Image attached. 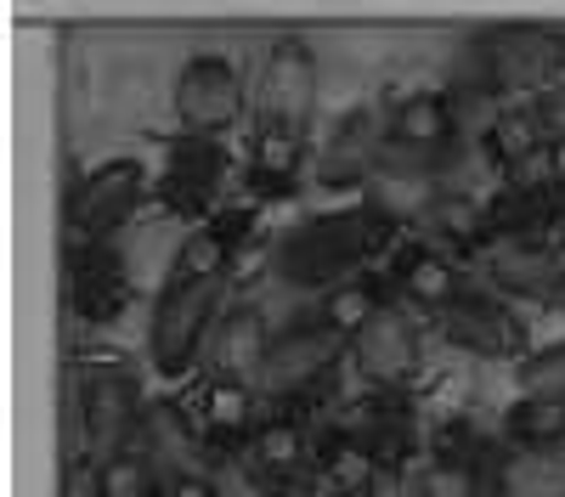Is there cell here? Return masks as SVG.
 <instances>
[{
    "instance_id": "28",
    "label": "cell",
    "mask_w": 565,
    "mask_h": 497,
    "mask_svg": "<svg viewBox=\"0 0 565 497\" xmlns=\"http://www.w3.org/2000/svg\"><path fill=\"white\" fill-rule=\"evenodd\" d=\"M514 452H559L565 446V401H532L521 396L503 419Z\"/></svg>"
},
{
    "instance_id": "31",
    "label": "cell",
    "mask_w": 565,
    "mask_h": 497,
    "mask_svg": "<svg viewBox=\"0 0 565 497\" xmlns=\"http://www.w3.org/2000/svg\"><path fill=\"white\" fill-rule=\"evenodd\" d=\"M526 108H532V119H537V130H543V142H548V148H565V85L532 97Z\"/></svg>"
},
{
    "instance_id": "4",
    "label": "cell",
    "mask_w": 565,
    "mask_h": 497,
    "mask_svg": "<svg viewBox=\"0 0 565 497\" xmlns=\"http://www.w3.org/2000/svg\"><path fill=\"white\" fill-rule=\"evenodd\" d=\"M221 283L226 278H210V283H170L159 289V305H153V339H148V356L164 379H175L193 350L204 345V334L221 323Z\"/></svg>"
},
{
    "instance_id": "24",
    "label": "cell",
    "mask_w": 565,
    "mask_h": 497,
    "mask_svg": "<svg viewBox=\"0 0 565 497\" xmlns=\"http://www.w3.org/2000/svg\"><path fill=\"white\" fill-rule=\"evenodd\" d=\"M373 480H380V464H373V452L356 435L340 430L317 446V491L322 497H367Z\"/></svg>"
},
{
    "instance_id": "13",
    "label": "cell",
    "mask_w": 565,
    "mask_h": 497,
    "mask_svg": "<svg viewBox=\"0 0 565 497\" xmlns=\"http://www.w3.org/2000/svg\"><path fill=\"white\" fill-rule=\"evenodd\" d=\"M125 300H130L125 260H119L108 244L74 249V260H68V305H74L79 323H90V328L114 323V316L125 311Z\"/></svg>"
},
{
    "instance_id": "26",
    "label": "cell",
    "mask_w": 565,
    "mask_h": 497,
    "mask_svg": "<svg viewBox=\"0 0 565 497\" xmlns=\"http://www.w3.org/2000/svg\"><path fill=\"white\" fill-rule=\"evenodd\" d=\"M487 159L503 170V181L509 175H521L532 159H543V153H554L548 142H543V130H537V119H532V108H503L498 114V125L487 130Z\"/></svg>"
},
{
    "instance_id": "5",
    "label": "cell",
    "mask_w": 565,
    "mask_h": 497,
    "mask_svg": "<svg viewBox=\"0 0 565 497\" xmlns=\"http://www.w3.org/2000/svg\"><path fill=\"white\" fill-rule=\"evenodd\" d=\"M148 193V170L136 159H108L90 175H79L68 187V233H74V249L85 244H103L114 226L136 209V198Z\"/></svg>"
},
{
    "instance_id": "17",
    "label": "cell",
    "mask_w": 565,
    "mask_h": 497,
    "mask_svg": "<svg viewBox=\"0 0 565 497\" xmlns=\"http://www.w3.org/2000/svg\"><path fill=\"white\" fill-rule=\"evenodd\" d=\"M441 334L469 356H514L521 350V323H514V311L498 305L492 294H476V289H469L452 311H441Z\"/></svg>"
},
{
    "instance_id": "30",
    "label": "cell",
    "mask_w": 565,
    "mask_h": 497,
    "mask_svg": "<svg viewBox=\"0 0 565 497\" xmlns=\"http://www.w3.org/2000/svg\"><path fill=\"white\" fill-rule=\"evenodd\" d=\"M521 396H532V401H565V345H548V350L526 356Z\"/></svg>"
},
{
    "instance_id": "20",
    "label": "cell",
    "mask_w": 565,
    "mask_h": 497,
    "mask_svg": "<svg viewBox=\"0 0 565 497\" xmlns=\"http://www.w3.org/2000/svg\"><path fill=\"white\" fill-rule=\"evenodd\" d=\"M487 497H565L559 452H498L487 464Z\"/></svg>"
},
{
    "instance_id": "2",
    "label": "cell",
    "mask_w": 565,
    "mask_h": 497,
    "mask_svg": "<svg viewBox=\"0 0 565 497\" xmlns=\"http://www.w3.org/2000/svg\"><path fill=\"white\" fill-rule=\"evenodd\" d=\"M396 238V215L385 204H351V209H328L300 220L295 233H282L271 249V271L295 289H340L362 278V266L373 255H385Z\"/></svg>"
},
{
    "instance_id": "21",
    "label": "cell",
    "mask_w": 565,
    "mask_h": 497,
    "mask_svg": "<svg viewBox=\"0 0 565 497\" xmlns=\"http://www.w3.org/2000/svg\"><path fill=\"white\" fill-rule=\"evenodd\" d=\"M260 430L255 419V390L232 385V379H210L204 401H199V435L215 446H249Z\"/></svg>"
},
{
    "instance_id": "23",
    "label": "cell",
    "mask_w": 565,
    "mask_h": 497,
    "mask_svg": "<svg viewBox=\"0 0 565 497\" xmlns=\"http://www.w3.org/2000/svg\"><path fill=\"white\" fill-rule=\"evenodd\" d=\"M345 435H356V441L373 452L380 475H402L407 458H413V441H418V430H413V407H402L396 396H385L380 407H367V419H362L356 430H345Z\"/></svg>"
},
{
    "instance_id": "27",
    "label": "cell",
    "mask_w": 565,
    "mask_h": 497,
    "mask_svg": "<svg viewBox=\"0 0 565 497\" xmlns=\"http://www.w3.org/2000/svg\"><path fill=\"white\" fill-rule=\"evenodd\" d=\"M170 480L148 458V446H125L97 464V497H164Z\"/></svg>"
},
{
    "instance_id": "3",
    "label": "cell",
    "mask_w": 565,
    "mask_h": 497,
    "mask_svg": "<svg viewBox=\"0 0 565 497\" xmlns=\"http://www.w3.org/2000/svg\"><path fill=\"white\" fill-rule=\"evenodd\" d=\"M565 85V29L554 23H498L476 29L458 52V90L498 97V90H554Z\"/></svg>"
},
{
    "instance_id": "12",
    "label": "cell",
    "mask_w": 565,
    "mask_h": 497,
    "mask_svg": "<svg viewBox=\"0 0 565 497\" xmlns=\"http://www.w3.org/2000/svg\"><path fill=\"white\" fill-rule=\"evenodd\" d=\"M351 356H356L362 379H373L385 396H396L418 374V328H413V316L396 311V305L385 316H373V323L351 339Z\"/></svg>"
},
{
    "instance_id": "32",
    "label": "cell",
    "mask_w": 565,
    "mask_h": 497,
    "mask_svg": "<svg viewBox=\"0 0 565 497\" xmlns=\"http://www.w3.org/2000/svg\"><path fill=\"white\" fill-rule=\"evenodd\" d=\"M164 497H221V486H215L210 475H175Z\"/></svg>"
},
{
    "instance_id": "11",
    "label": "cell",
    "mask_w": 565,
    "mask_h": 497,
    "mask_svg": "<svg viewBox=\"0 0 565 497\" xmlns=\"http://www.w3.org/2000/svg\"><path fill=\"white\" fill-rule=\"evenodd\" d=\"M221 181H226V153H221L215 136H181V142L170 148V159H164V181H159V187H164V204L175 215L199 220V215L215 209Z\"/></svg>"
},
{
    "instance_id": "8",
    "label": "cell",
    "mask_w": 565,
    "mask_h": 497,
    "mask_svg": "<svg viewBox=\"0 0 565 497\" xmlns=\"http://www.w3.org/2000/svg\"><path fill=\"white\" fill-rule=\"evenodd\" d=\"M447 148H458V108L441 90H407L385 108V159L436 164Z\"/></svg>"
},
{
    "instance_id": "9",
    "label": "cell",
    "mask_w": 565,
    "mask_h": 497,
    "mask_svg": "<svg viewBox=\"0 0 565 497\" xmlns=\"http://www.w3.org/2000/svg\"><path fill=\"white\" fill-rule=\"evenodd\" d=\"M340 356H345V339L340 334H328L322 323H295V328H282L271 339V361H266V390L289 407L300 396H311L328 374L340 368Z\"/></svg>"
},
{
    "instance_id": "6",
    "label": "cell",
    "mask_w": 565,
    "mask_h": 497,
    "mask_svg": "<svg viewBox=\"0 0 565 497\" xmlns=\"http://www.w3.org/2000/svg\"><path fill=\"white\" fill-rule=\"evenodd\" d=\"M79 419H85V435L103 446V458L130 446V435L141 430V390L136 379L119 368V361H85L79 368Z\"/></svg>"
},
{
    "instance_id": "19",
    "label": "cell",
    "mask_w": 565,
    "mask_h": 497,
    "mask_svg": "<svg viewBox=\"0 0 565 497\" xmlns=\"http://www.w3.org/2000/svg\"><path fill=\"white\" fill-rule=\"evenodd\" d=\"M396 289L413 300V305H424V311H452L469 289H463V271L436 249V244H407L402 255H396Z\"/></svg>"
},
{
    "instance_id": "29",
    "label": "cell",
    "mask_w": 565,
    "mask_h": 497,
    "mask_svg": "<svg viewBox=\"0 0 565 497\" xmlns=\"http://www.w3.org/2000/svg\"><path fill=\"white\" fill-rule=\"evenodd\" d=\"M424 226L441 238V244H487V204L463 198V193H436L430 198V215H424Z\"/></svg>"
},
{
    "instance_id": "15",
    "label": "cell",
    "mask_w": 565,
    "mask_h": 497,
    "mask_svg": "<svg viewBox=\"0 0 565 497\" xmlns=\"http://www.w3.org/2000/svg\"><path fill=\"white\" fill-rule=\"evenodd\" d=\"M565 215V181L554 187H498L487 198V244H543V233Z\"/></svg>"
},
{
    "instance_id": "25",
    "label": "cell",
    "mask_w": 565,
    "mask_h": 497,
    "mask_svg": "<svg viewBox=\"0 0 565 497\" xmlns=\"http://www.w3.org/2000/svg\"><path fill=\"white\" fill-rule=\"evenodd\" d=\"M199 441H204V435L181 419V407H175V401H153V407H148V419H141V446H148V458H153V464L170 469V480H175V475H199V469H193Z\"/></svg>"
},
{
    "instance_id": "34",
    "label": "cell",
    "mask_w": 565,
    "mask_h": 497,
    "mask_svg": "<svg viewBox=\"0 0 565 497\" xmlns=\"http://www.w3.org/2000/svg\"><path fill=\"white\" fill-rule=\"evenodd\" d=\"M559 305H565V294H559Z\"/></svg>"
},
{
    "instance_id": "1",
    "label": "cell",
    "mask_w": 565,
    "mask_h": 497,
    "mask_svg": "<svg viewBox=\"0 0 565 497\" xmlns=\"http://www.w3.org/2000/svg\"><path fill=\"white\" fill-rule=\"evenodd\" d=\"M317 108V52L300 34H277L260 63L255 90V159L249 187L260 198H289L306 170V136Z\"/></svg>"
},
{
    "instance_id": "7",
    "label": "cell",
    "mask_w": 565,
    "mask_h": 497,
    "mask_svg": "<svg viewBox=\"0 0 565 497\" xmlns=\"http://www.w3.org/2000/svg\"><path fill=\"white\" fill-rule=\"evenodd\" d=\"M244 108V79L221 52H199L186 57L175 74V119L186 125V136H215L238 119Z\"/></svg>"
},
{
    "instance_id": "14",
    "label": "cell",
    "mask_w": 565,
    "mask_h": 497,
    "mask_svg": "<svg viewBox=\"0 0 565 497\" xmlns=\"http://www.w3.org/2000/svg\"><path fill=\"white\" fill-rule=\"evenodd\" d=\"M487 283L514 300H559L565 255L554 244H498V249H487Z\"/></svg>"
},
{
    "instance_id": "16",
    "label": "cell",
    "mask_w": 565,
    "mask_h": 497,
    "mask_svg": "<svg viewBox=\"0 0 565 497\" xmlns=\"http://www.w3.org/2000/svg\"><path fill=\"white\" fill-rule=\"evenodd\" d=\"M271 328L255 305H232L215 323V379L232 385H266V361H271Z\"/></svg>"
},
{
    "instance_id": "10",
    "label": "cell",
    "mask_w": 565,
    "mask_h": 497,
    "mask_svg": "<svg viewBox=\"0 0 565 497\" xmlns=\"http://www.w3.org/2000/svg\"><path fill=\"white\" fill-rule=\"evenodd\" d=\"M385 164V108H356L317 148V187H362Z\"/></svg>"
},
{
    "instance_id": "33",
    "label": "cell",
    "mask_w": 565,
    "mask_h": 497,
    "mask_svg": "<svg viewBox=\"0 0 565 497\" xmlns=\"http://www.w3.org/2000/svg\"><path fill=\"white\" fill-rule=\"evenodd\" d=\"M266 497H322V491H306V486L295 480V486H277V491H266Z\"/></svg>"
},
{
    "instance_id": "18",
    "label": "cell",
    "mask_w": 565,
    "mask_h": 497,
    "mask_svg": "<svg viewBox=\"0 0 565 497\" xmlns=\"http://www.w3.org/2000/svg\"><path fill=\"white\" fill-rule=\"evenodd\" d=\"M306 458H311L306 419H295L289 407H282V413H271V419H260V430H255V441H249V469H255V480H266V491L295 486L300 469H306Z\"/></svg>"
},
{
    "instance_id": "22",
    "label": "cell",
    "mask_w": 565,
    "mask_h": 497,
    "mask_svg": "<svg viewBox=\"0 0 565 497\" xmlns=\"http://www.w3.org/2000/svg\"><path fill=\"white\" fill-rule=\"evenodd\" d=\"M385 311H391V283H385V278H373V271H362V278H351V283H340V289H328V294H322L317 323L351 345V339L373 323V316H385Z\"/></svg>"
}]
</instances>
